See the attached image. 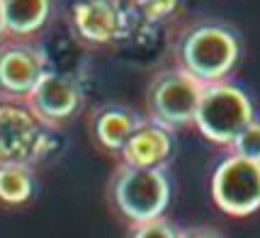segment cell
<instances>
[{
	"label": "cell",
	"instance_id": "9c48e42d",
	"mask_svg": "<svg viewBox=\"0 0 260 238\" xmlns=\"http://www.w3.org/2000/svg\"><path fill=\"white\" fill-rule=\"evenodd\" d=\"M83 100H85L83 85L73 76L49 71L44 78L37 83V88L24 97V105L46 126L61 129L63 124L73 122L80 114Z\"/></svg>",
	"mask_w": 260,
	"mask_h": 238
},
{
	"label": "cell",
	"instance_id": "5bb4252c",
	"mask_svg": "<svg viewBox=\"0 0 260 238\" xmlns=\"http://www.w3.org/2000/svg\"><path fill=\"white\" fill-rule=\"evenodd\" d=\"M180 233H182L180 226H175L166 216H158V219L129 226L126 238H180Z\"/></svg>",
	"mask_w": 260,
	"mask_h": 238
},
{
	"label": "cell",
	"instance_id": "7c38bea8",
	"mask_svg": "<svg viewBox=\"0 0 260 238\" xmlns=\"http://www.w3.org/2000/svg\"><path fill=\"white\" fill-rule=\"evenodd\" d=\"M56 0H3L8 37L32 39L44 32L54 17Z\"/></svg>",
	"mask_w": 260,
	"mask_h": 238
},
{
	"label": "cell",
	"instance_id": "e0dca14e",
	"mask_svg": "<svg viewBox=\"0 0 260 238\" xmlns=\"http://www.w3.org/2000/svg\"><path fill=\"white\" fill-rule=\"evenodd\" d=\"M180 238H226V236L214 226H190L182 228Z\"/></svg>",
	"mask_w": 260,
	"mask_h": 238
},
{
	"label": "cell",
	"instance_id": "8fae6325",
	"mask_svg": "<svg viewBox=\"0 0 260 238\" xmlns=\"http://www.w3.org/2000/svg\"><path fill=\"white\" fill-rule=\"evenodd\" d=\"M173 153V131L153 119H144L122 148V163L141 168H160Z\"/></svg>",
	"mask_w": 260,
	"mask_h": 238
},
{
	"label": "cell",
	"instance_id": "8992f818",
	"mask_svg": "<svg viewBox=\"0 0 260 238\" xmlns=\"http://www.w3.org/2000/svg\"><path fill=\"white\" fill-rule=\"evenodd\" d=\"M51 131L24 102L5 100L0 105V160L42 163L54 151Z\"/></svg>",
	"mask_w": 260,
	"mask_h": 238
},
{
	"label": "cell",
	"instance_id": "ac0fdd59",
	"mask_svg": "<svg viewBox=\"0 0 260 238\" xmlns=\"http://www.w3.org/2000/svg\"><path fill=\"white\" fill-rule=\"evenodd\" d=\"M8 39V27H5V12H3V0H0V42Z\"/></svg>",
	"mask_w": 260,
	"mask_h": 238
},
{
	"label": "cell",
	"instance_id": "2e32d148",
	"mask_svg": "<svg viewBox=\"0 0 260 238\" xmlns=\"http://www.w3.org/2000/svg\"><path fill=\"white\" fill-rule=\"evenodd\" d=\"M180 0H144L139 5H132L136 17H141L144 22L148 24H156V22H163L168 20L173 12L178 10Z\"/></svg>",
	"mask_w": 260,
	"mask_h": 238
},
{
	"label": "cell",
	"instance_id": "d6986e66",
	"mask_svg": "<svg viewBox=\"0 0 260 238\" xmlns=\"http://www.w3.org/2000/svg\"><path fill=\"white\" fill-rule=\"evenodd\" d=\"M139 3H144V0H129V5H139Z\"/></svg>",
	"mask_w": 260,
	"mask_h": 238
},
{
	"label": "cell",
	"instance_id": "52a82bcc",
	"mask_svg": "<svg viewBox=\"0 0 260 238\" xmlns=\"http://www.w3.org/2000/svg\"><path fill=\"white\" fill-rule=\"evenodd\" d=\"M212 199L229 216H250L260 209V163L231 153L212 173Z\"/></svg>",
	"mask_w": 260,
	"mask_h": 238
},
{
	"label": "cell",
	"instance_id": "277c9868",
	"mask_svg": "<svg viewBox=\"0 0 260 238\" xmlns=\"http://www.w3.org/2000/svg\"><path fill=\"white\" fill-rule=\"evenodd\" d=\"M202 90L204 83H200L178 63L153 73L144 95L148 119L168 126L170 131L194 124Z\"/></svg>",
	"mask_w": 260,
	"mask_h": 238
},
{
	"label": "cell",
	"instance_id": "4fadbf2b",
	"mask_svg": "<svg viewBox=\"0 0 260 238\" xmlns=\"http://www.w3.org/2000/svg\"><path fill=\"white\" fill-rule=\"evenodd\" d=\"M37 197V175L29 163L0 160V207L3 209H24Z\"/></svg>",
	"mask_w": 260,
	"mask_h": 238
},
{
	"label": "cell",
	"instance_id": "ba28073f",
	"mask_svg": "<svg viewBox=\"0 0 260 238\" xmlns=\"http://www.w3.org/2000/svg\"><path fill=\"white\" fill-rule=\"evenodd\" d=\"M49 73V54L32 39L8 37L0 42V97L24 102Z\"/></svg>",
	"mask_w": 260,
	"mask_h": 238
},
{
	"label": "cell",
	"instance_id": "9a60e30c",
	"mask_svg": "<svg viewBox=\"0 0 260 238\" xmlns=\"http://www.w3.org/2000/svg\"><path fill=\"white\" fill-rule=\"evenodd\" d=\"M229 148H231V153H236V156H243V158L258 160L260 163V122L258 119H253V122L234 139V144Z\"/></svg>",
	"mask_w": 260,
	"mask_h": 238
},
{
	"label": "cell",
	"instance_id": "6da1fadb",
	"mask_svg": "<svg viewBox=\"0 0 260 238\" xmlns=\"http://www.w3.org/2000/svg\"><path fill=\"white\" fill-rule=\"evenodd\" d=\"M175 63L200 83H219L236 68L241 58V37L226 22L197 20L175 39Z\"/></svg>",
	"mask_w": 260,
	"mask_h": 238
},
{
	"label": "cell",
	"instance_id": "5b68a950",
	"mask_svg": "<svg viewBox=\"0 0 260 238\" xmlns=\"http://www.w3.org/2000/svg\"><path fill=\"white\" fill-rule=\"evenodd\" d=\"M132 17L129 0H71L66 24L83 49H110L129 37Z\"/></svg>",
	"mask_w": 260,
	"mask_h": 238
},
{
	"label": "cell",
	"instance_id": "7a4b0ae2",
	"mask_svg": "<svg viewBox=\"0 0 260 238\" xmlns=\"http://www.w3.org/2000/svg\"><path fill=\"white\" fill-rule=\"evenodd\" d=\"M170 178L166 173V165L160 168H141L119 163L107 180V204L129 226L151 221L166 214L170 204Z\"/></svg>",
	"mask_w": 260,
	"mask_h": 238
},
{
	"label": "cell",
	"instance_id": "3957f363",
	"mask_svg": "<svg viewBox=\"0 0 260 238\" xmlns=\"http://www.w3.org/2000/svg\"><path fill=\"white\" fill-rule=\"evenodd\" d=\"M255 119L253 102L238 85L229 80L207 83L200 97L194 126L207 139L221 146H231L246 126Z\"/></svg>",
	"mask_w": 260,
	"mask_h": 238
},
{
	"label": "cell",
	"instance_id": "30bf717a",
	"mask_svg": "<svg viewBox=\"0 0 260 238\" xmlns=\"http://www.w3.org/2000/svg\"><path fill=\"white\" fill-rule=\"evenodd\" d=\"M141 122H144V117L126 105H117V102L98 105L88 114L90 141L102 153L122 156V148L126 146L129 136L134 134V129Z\"/></svg>",
	"mask_w": 260,
	"mask_h": 238
}]
</instances>
